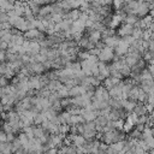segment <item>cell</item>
Segmentation results:
<instances>
[{
    "label": "cell",
    "mask_w": 154,
    "mask_h": 154,
    "mask_svg": "<svg viewBox=\"0 0 154 154\" xmlns=\"http://www.w3.org/2000/svg\"><path fill=\"white\" fill-rule=\"evenodd\" d=\"M123 81H120V83L116 87H112L108 91V95H109V99H122V87H123Z\"/></svg>",
    "instance_id": "3957f363"
},
{
    "label": "cell",
    "mask_w": 154,
    "mask_h": 154,
    "mask_svg": "<svg viewBox=\"0 0 154 154\" xmlns=\"http://www.w3.org/2000/svg\"><path fill=\"white\" fill-rule=\"evenodd\" d=\"M0 153L1 154H12V144L8 143V142H5V143H1L0 144Z\"/></svg>",
    "instance_id": "30bf717a"
},
{
    "label": "cell",
    "mask_w": 154,
    "mask_h": 154,
    "mask_svg": "<svg viewBox=\"0 0 154 154\" xmlns=\"http://www.w3.org/2000/svg\"><path fill=\"white\" fill-rule=\"evenodd\" d=\"M17 138H18V141L20 142V144H22V146H23V144H25V143L29 141V140H28V137H26V135H25L24 132H19V135H18V137H17Z\"/></svg>",
    "instance_id": "603a6c76"
},
{
    "label": "cell",
    "mask_w": 154,
    "mask_h": 154,
    "mask_svg": "<svg viewBox=\"0 0 154 154\" xmlns=\"http://www.w3.org/2000/svg\"><path fill=\"white\" fill-rule=\"evenodd\" d=\"M7 48H8V45L6 43V42H0V51H7Z\"/></svg>",
    "instance_id": "4dcf8cb0"
},
{
    "label": "cell",
    "mask_w": 154,
    "mask_h": 154,
    "mask_svg": "<svg viewBox=\"0 0 154 154\" xmlns=\"http://www.w3.org/2000/svg\"><path fill=\"white\" fill-rule=\"evenodd\" d=\"M0 40H1L2 42H6L7 45H10V43H11V41H12V35H11V34H10V31H8V32H7V34H5Z\"/></svg>",
    "instance_id": "d4e9b609"
},
{
    "label": "cell",
    "mask_w": 154,
    "mask_h": 154,
    "mask_svg": "<svg viewBox=\"0 0 154 154\" xmlns=\"http://www.w3.org/2000/svg\"><path fill=\"white\" fill-rule=\"evenodd\" d=\"M132 112L136 113L138 117H140V116H146V114H148V113H147V109H146V105H144V103H140V102H136L135 108H134Z\"/></svg>",
    "instance_id": "ba28073f"
},
{
    "label": "cell",
    "mask_w": 154,
    "mask_h": 154,
    "mask_svg": "<svg viewBox=\"0 0 154 154\" xmlns=\"http://www.w3.org/2000/svg\"><path fill=\"white\" fill-rule=\"evenodd\" d=\"M113 58H114L113 49H111V48H108V47L102 48V49L100 51L99 55H97V60L101 61V63H105V64L108 63V61H111V60H113Z\"/></svg>",
    "instance_id": "6da1fadb"
},
{
    "label": "cell",
    "mask_w": 154,
    "mask_h": 154,
    "mask_svg": "<svg viewBox=\"0 0 154 154\" xmlns=\"http://www.w3.org/2000/svg\"><path fill=\"white\" fill-rule=\"evenodd\" d=\"M119 36H111V37H107V38H103V40H101L102 42H103V45H105V47H108V48H111V49H114L116 47H117V45H118V41H119Z\"/></svg>",
    "instance_id": "5b68a950"
},
{
    "label": "cell",
    "mask_w": 154,
    "mask_h": 154,
    "mask_svg": "<svg viewBox=\"0 0 154 154\" xmlns=\"http://www.w3.org/2000/svg\"><path fill=\"white\" fill-rule=\"evenodd\" d=\"M61 85H63V84H61L58 79H54V81H49L48 84L46 85V88H47L51 93H55V91H58V90L60 89Z\"/></svg>",
    "instance_id": "52a82bcc"
},
{
    "label": "cell",
    "mask_w": 154,
    "mask_h": 154,
    "mask_svg": "<svg viewBox=\"0 0 154 154\" xmlns=\"http://www.w3.org/2000/svg\"><path fill=\"white\" fill-rule=\"evenodd\" d=\"M87 37H88L89 42H91V43L95 46V43H97L99 41H101V32L97 31V30H91V31L87 35Z\"/></svg>",
    "instance_id": "8992f818"
},
{
    "label": "cell",
    "mask_w": 154,
    "mask_h": 154,
    "mask_svg": "<svg viewBox=\"0 0 154 154\" xmlns=\"http://www.w3.org/2000/svg\"><path fill=\"white\" fill-rule=\"evenodd\" d=\"M1 128H2V131H4L5 134H10V132H12V128H11V125H10L8 122H2ZM12 134H13V132H12Z\"/></svg>",
    "instance_id": "44dd1931"
},
{
    "label": "cell",
    "mask_w": 154,
    "mask_h": 154,
    "mask_svg": "<svg viewBox=\"0 0 154 154\" xmlns=\"http://www.w3.org/2000/svg\"><path fill=\"white\" fill-rule=\"evenodd\" d=\"M119 24H120V18H119V16H118V14H114V16H112V18H111V22H109V24H108V28L114 30V28L118 26Z\"/></svg>",
    "instance_id": "4fadbf2b"
},
{
    "label": "cell",
    "mask_w": 154,
    "mask_h": 154,
    "mask_svg": "<svg viewBox=\"0 0 154 154\" xmlns=\"http://www.w3.org/2000/svg\"><path fill=\"white\" fill-rule=\"evenodd\" d=\"M5 142H6V134L2 130H0V144L5 143Z\"/></svg>",
    "instance_id": "f546056e"
},
{
    "label": "cell",
    "mask_w": 154,
    "mask_h": 154,
    "mask_svg": "<svg viewBox=\"0 0 154 154\" xmlns=\"http://www.w3.org/2000/svg\"><path fill=\"white\" fill-rule=\"evenodd\" d=\"M142 34H143V30L137 29V28H134L131 36H132L134 40H142Z\"/></svg>",
    "instance_id": "d6986e66"
},
{
    "label": "cell",
    "mask_w": 154,
    "mask_h": 154,
    "mask_svg": "<svg viewBox=\"0 0 154 154\" xmlns=\"http://www.w3.org/2000/svg\"><path fill=\"white\" fill-rule=\"evenodd\" d=\"M77 57L81 59V61H82V60H87L88 57H89V53H88L87 51H79V52L77 53Z\"/></svg>",
    "instance_id": "cb8c5ba5"
},
{
    "label": "cell",
    "mask_w": 154,
    "mask_h": 154,
    "mask_svg": "<svg viewBox=\"0 0 154 154\" xmlns=\"http://www.w3.org/2000/svg\"><path fill=\"white\" fill-rule=\"evenodd\" d=\"M69 97H76V96H79V85H75L72 88L69 89Z\"/></svg>",
    "instance_id": "2e32d148"
},
{
    "label": "cell",
    "mask_w": 154,
    "mask_h": 154,
    "mask_svg": "<svg viewBox=\"0 0 154 154\" xmlns=\"http://www.w3.org/2000/svg\"><path fill=\"white\" fill-rule=\"evenodd\" d=\"M119 72H120V75H122L123 77H129V76H130V73H131V70H130V67H129V66L124 65V66L119 70Z\"/></svg>",
    "instance_id": "ffe728a7"
},
{
    "label": "cell",
    "mask_w": 154,
    "mask_h": 154,
    "mask_svg": "<svg viewBox=\"0 0 154 154\" xmlns=\"http://www.w3.org/2000/svg\"><path fill=\"white\" fill-rule=\"evenodd\" d=\"M32 134H34V138H36V140L41 138V137L45 136V135H48V132H46L40 125L34 126V129H32Z\"/></svg>",
    "instance_id": "9c48e42d"
},
{
    "label": "cell",
    "mask_w": 154,
    "mask_h": 154,
    "mask_svg": "<svg viewBox=\"0 0 154 154\" xmlns=\"http://www.w3.org/2000/svg\"><path fill=\"white\" fill-rule=\"evenodd\" d=\"M132 30H134V26L132 25H129V24H122L119 26V30H118V36L120 37H125V36H131L132 34Z\"/></svg>",
    "instance_id": "277c9868"
},
{
    "label": "cell",
    "mask_w": 154,
    "mask_h": 154,
    "mask_svg": "<svg viewBox=\"0 0 154 154\" xmlns=\"http://www.w3.org/2000/svg\"><path fill=\"white\" fill-rule=\"evenodd\" d=\"M16 138V136H14V134H12V132H10V134H6V142H8V143H11L13 140Z\"/></svg>",
    "instance_id": "4316f807"
},
{
    "label": "cell",
    "mask_w": 154,
    "mask_h": 154,
    "mask_svg": "<svg viewBox=\"0 0 154 154\" xmlns=\"http://www.w3.org/2000/svg\"><path fill=\"white\" fill-rule=\"evenodd\" d=\"M5 67H6L5 63H0V76L4 75V72H5Z\"/></svg>",
    "instance_id": "1f68e13d"
},
{
    "label": "cell",
    "mask_w": 154,
    "mask_h": 154,
    "mask_svg": "<svg viewBox=\"0 0 154 154\" xmlns=\"http://www.w3.org/2000/svg\"><path fill=\"white\" fill-rule=\"evenodd\" d=\"M0 42H1V40H0Z\"/></svg>",
    "instance_id": "836d02e7"
},
{
    "label": "cell",
    "mask_w": 154,
    "mask_h": 154,
    "mask_svg": "<svg viewBox=\"0 0 154 154\" xmlns=\"http://www.w3.org/2000/svg\"><path fill=\"white\" fill-rule=\"evenodd\" d=\"M57 93V95H58V97L59 99H66V97H69V89L63 84L61 87H60V89L58 90V91H55Z\"/></svg>",
    "instance_id": "7c38bea8"
},
{
    "label": "cell",
    "mask_w": 154,
    "mask_h": 154,
    "mask_svg": "<svg viewBox=\"0 0 154 154\" xmlns=\"http://www.w3.org/2000/svg\"><path fill=\"white\" fill-rule=\"evenodd\" d=\"M88 53H89V55H95V57H97L99 55V53H100V49H97V48H93V49H90V51H88Z\"/></svg>",
    "instance_id": "83f0119b"
},
{
    "label": "cell",
    "mask_w": 154,
    "mask_h": 154,
    "mask_svg": "<svg viewBox=\"0 0 154 154\" xmlns=\"http://www.w3.org/2000/svg\"><path fill=\"white\" fill-rule=\"evenodd\" d=\"M60 105H61V108H63V107H65V108H70V107H71V97L61 99V100H60Z\"/></svg>",
    "instance_id": "7402d4cb"
},
{
    "label": "cell",
    "mask_w": 154,
    "mask_h": 154,
    "mask_svg": "<svg viewBox=\"0 0 154 154\" xmlns=\"http://www.w3.org/2000/svg\"><path fill=\"white\" fill-rule=\"evenodd\" d=\"M70 128H71V125H69V124H60L59 125V134L63 136L70 134Z\"/></svg>",
    "instance_id": "e0dca14e"
},
{
    "label": "cell",
    "mask_w": 154,
    "mask_h": 154,
    "mask_svg": "<svg viewBox=\"0 0 154 154\" xmlns=\"http://www.w3.org/2000/svg\"><path fill=\"white\" fill-rule=\"evenodd\" d=\"M47 154H58V149L57 148H51V149H48Z\"/></svg>",
    "instance_id": "d6a6232c"
},
{
    "label": "cell",
    "mask_w": 154,
    "mask_h": 154,
    "mask_svg": "<svg viewBox=\"0 0 154 154\" xmlns=\"http://www.w3.org/2000/svg\"><path fill=\"white\" fill-rule=\"evenodd\" d=\"M58 117H59V122H60V124H69L71 114H70L67 111H65V112H60V113L58 114Z\"/></svg>",
    "instance_id": "8fae6325"
},
{
    "label": "cell",
    "mask_w": 154,
    "mask_h": 154,
    "mask_svg": "<svg viewBox=\"0 0 154 154\" xmlns=\"http://www.w3.org/2000/svg\"><path fill=\"white\" fill-rule=\"evenodd\" d=\"M7 22H8L7 12H2V11H0V24H2V23H7Z\"/></svg>",
    "instance_id": "484cf974"
},
{
    "label": "cell",
    "mask_w": 154,
    "mask_h": 154,
    "mask_svg": "<svg viewBox=\"0 0 154 154\" xmlns=\"http://www.w3.org/2000/svg\"><path fill=\"white\" fill-rule=\"evenodd\" d=\"M45 120H47L45 117H43V114L42 113H37L35 117H34V119H32V123L35 124V125H41Z\"/></svg>",
    "instance_id": "ac0fdd59"
},
{
    "label": "cell",
    "mask_w": 154,
    "mask_h": 154,
    "mask_svg": "<svg viewBox=\"0 0 154 154\" xmlns=\"http://www.w3.org/2000/svg\"><path fill=\"white\" fill-rule=\"evenodd\" d=\"M114 35H116V30L109 29V28H106L103 31H101V40L107 38V37H111V36H114Z\"/></svg>",
    "instance_id": "5bb4252c"
},
{
    "label": "cell",
    "mask_w": 154,
    "mask_h": 154,
    "mask_svg": "<svg viewBox=\"0 0 154 154\" xmlns=\"http://www.w3.org/2000/svg\"><path fill=\"white\" fill-rule=\"evenodd\" d=\"M149 10H150V7H149V4H148V1H143V0H140V1H137L136 17H137V18H138V17H141V18L146 17V16L148 14Z\"/></svg>",
    "instance_id": "7a4b0ae2"
},
{
    "label": "cell",
    "mask_w": 154,
    "mask_h": 154,
    "mask_svg": "<svg viewBox=\"0 0 154 154\" xmlns=\"http://www.w3.org/2000/svg\"><path fill=\"white\" fill-rule=\"evenodd\" d=\"M138 20V18L136 17V16H134V14H126V17H125V24H129V25H135L136 24V22Z\"/></svg>",
    "instance_id": "9a60e30c"
},
{
    "label": "cell",
    "mask_w": 154,
    "mask_h": 154,
    "mask_svg": "<svg viewBox=\"0 0 154 154\" xmlns=\"http://www.w3.org/2000/svg\"><path fill=\"white\" fill-rule=\"evenodd\" d=\"M0 63H6V51H0Z\"/></svg>",
    "instance_id": "f1b7e54d"
}]
</instances>
